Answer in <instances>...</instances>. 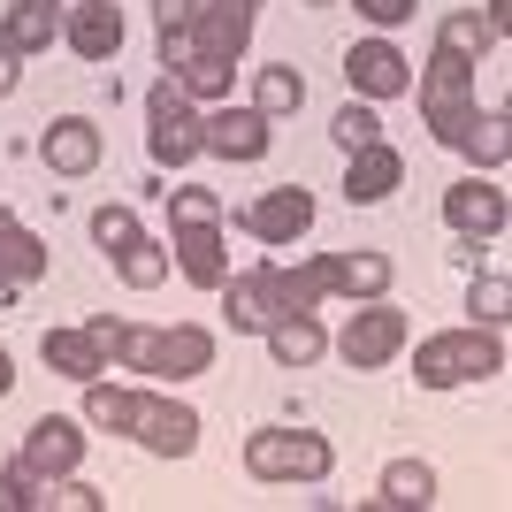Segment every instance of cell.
Returning <instances> with one entry per match:
<instances>
[{"mask_svg":"<svg viewBox=\"0 0 512 512\" xmlns=\"http://www.w3.org/2000/svg\"><path fill=\"white\" fill-rule=\"evenodd\" d=\"M421 115H428V130H436L444 146L467 138V123L482 115V107H474V54H459V46H436V54H428V69H421Z\"/></svg>","mask_w":512,"mask_h":512,"instance_id":"4","label":"cell"},{"mask_svg":"<svg viewBox=\"0 0 512 512\" xmlns=\"http://www.w3.org/2000/svg\"><path fill=\"white\" fill-rule=\"evenodd\" d=\"M107 260H115V276H123L130 291H153V283L169 276V253H161L153 237H138V245H123V253H107Z\"/></svg>","mask_w":512,"mask_h":512,"instance_id":"25","label":"cell"},{"mask_svg":"<svg viewBox=\"0 0 512 512\" xmlns=\"http://www.w3.org/2000/svg\"><path fill=\"white\" fill-rule=\"evenodd\" d=\"M314 8H329V0H314Z\"/></svg>","mask_w":512,"mask_h":512,"instance_id":"40","label":"cell"},{"mask_svg":"<svg viewBox=\"0 0 512 512\" xmlns=\"http://www.w3.org/2000/svg\"><path fill=\"white\" fill-rule=\"evenodd\" d=\"M306 100V77L299 69H260V92H253V107L276 123V115H291V107Z\"/></svg>","mask_w":512,"mask_h":512,"instance_id":"26","label":"cell"},{"mask_svg":"<svg viewBox=\"0 0 512 512\" xmlns=\"http://www.w3.org/2000/svg\"><path fill=\"white\" fill-rule=\"evenodd\" d=\"M352 8H360L367 23H383V31H390V23H406V16H421V0H352Z\"/></svg>","mask_w":512,"mask_h":512,"instance_id":"35","label":"cell"},{"mask_svg":"<svg viewBox=\"0 0 512 512\" xmlns=\"http://www.w3.org/2000/svg\"><path fill=\"white\" fill-rule=\"evenodd\" d=\"M39 490H46V482H31L23 467H8V474H0V512H23V505H39Z\"/></svg>","mask_w":512,"mask_h":512,"instance_id":"33","label":"cell"},{"mask_svg":"<svg viewBox=\"0 0 512 512\" xmlns=\"http://www.w3.org/2000/svg\"><path fill=\"white\" fill-rule=\"evenodd\" d=\"M436 46H459V54H482V46H497V31H490L482 16H444Z\"/></svg>","mask_w":512,"mask_h":512,"instance_id":"30","label":"cell"},{"mask_svg":"<svg viewBox=\"0 0 512 512\" xmlns=\"http://www.w3.org/2000/svg\"><path fill=\"white\" fill-rule=\"evenodd\" d=\"M467 306L482 314V329H497V321L512 314V283H505V276H482V283L467 291Z\"/></svg>","mask_w":512,"mask_h":512,"instance_id":"31","label":"cell"},{"mask_svg":"<svg viewBox=\"0 0 512 512\" xmlns=\"http://www.w3.org/2000/svg\"><path fill=\"white\" fill-rule=\"evenodd\" d=\"M8 383H16V360H8V352H0V398H8Z\"/></svg>","mask_w":512,"mask_h":512,"instance_id":"38","label":"cell"},{"mask_svg":"<svg viewBox=\"0 0 512 512\" xmlns=\"http://www.w3.org/2000/svg\"><path fill=\"white\" fill-rule=\"evenodd\" d=\"M46 276V245L31 230H23L16 214L0 207V314H8V306H16V291L23 283H39Z\"/></svg>","mask_w":512,"mask_h":512,"instance_id":"14","label":"cell"},{"mask_svg":"<svg viewBox=\"0 0 512 512\" xmlns=\"http://www.w3.org/2000/svg\"><path fill=\"white\" fill-rule=\"evenodd\" d=\"M268 352H276V367H314L321 352H329V337H321L314 314H283L276 329H268Z\"/></svg>","mask_w":512,"mask_h":512,"instance_id":"23","label":"cell"},{"mask_svg":"<svg viewBox=\"0 0 512 512\" xmlns=\"http://www.w3.org/2000/svg\"><path fill=\"white\" fill-rule=\"evenodd\" d=\"M237 230L260 237V245H299L306 230H314V199L299 192V184H276V192H260L237 207Z\"/></svg>","mask_w":512,"mask_h":512,"instance_id":"7","label":"cell"},{"mask_svg":"<svg viewBox=\"0 0 512 512\" xmlns=\"http://www.w3.org/2000/svg\"><path fill=\"white\" fill-rule=\"evenodd\" d=\"M77 459H85V428L62 421V413H46V421H31L16 467L31 474V482H62V474H77Z\"/></svg>","mask_w":512,"mask_h":512,"instance_id":"9","label":"cell"},{"mask_svg":"<svg viewBox=\"0 0 512 512\" xmlns=\"http://www.w3.org/2000/svg\"><path fill=\"white\" fill-rule=\"evenodd\" d=\"M398 176H406V161H398V153L375 138V146L352 153V169H344V199H352V207H367V199H390V192H398Z\"/></svg>","mask_w":512,"mask_h":512,"instance_id":"19","label":"cell"},{"mask_svg":"<svg viewBox=\"0 0 512 512\" xmlns=\"http://www.w3.org/2000/svg\"><path fill=\"white\" fill-rule=\"evenodd\" d=\"M107 352H123L130 375H176V383L214 367V337L207 329H130V321H115Z\"/></svg>","mask_w":512,"mask_h":512,"instance_id":"3","label":"cell"},{"mask_svg":"<svg viewBox=\"0 0 512 512\" xmlns=\"http://www.w3.org/2000/svg\"><path fill=\"white\" fill-rule=\"evenodd\" d=\"M222 314H230V329H253V337H268V329L283 321L276 268H253V276H222Z\"/></svg>","mask_w":512,"mask_h":512,"instance_id":"12","label":"cell"},{"mask_svg":"<svg viewBox=\"0 0 512 512\" xmlns=\"http://www.w3.org/2000/svg\"><path fill=\"white\" fill-rule=\"evenodd\" d=\"M237 8H260V0H237Z\"/></svg>","mask_w":512,"mask_h":512,"instance_id":"39","label":"cell"},{"mask_svg":"<svg viewBox=\"0 0 512 512\" xmlns=\"http://www.w3.org/2000/svg\"><path fill=\"white\" fill-rule=\"evenodd\" d=\"M344 77H352V92H360V100H398V92L413 85V62H406L390 39H360L352 54H344Z\"/></svg>","mask_w":512,"mask_h":512,"instance_id":"10","label":"cell"},{"mask_svg":"<svg viewBox=\"0 0 512 512\" xmlns=\"http://www.w3.org/2000/svg\"><path fill=\"white\" fill-rule=\"evenodd\" d=\"M329 268H337V291H352V299H383L390 291V260L383 253H329Z\"/></svg>","mask_w":512,"mask_h":512,"instance_id":"24","label":"cell"},{"mask_svg":"<svg viewBox=\"0 0 512 512\" xmlns=\"http://www.w3.org/2000/svg\"><path fill=\"white\" fill-rule=\"evenodd\" d=\"M62 39H69V54H85V62H115V54H123V8H115V0H85V8H69Z\"/></svg>","mask_w":512,"mask_h":512,"instance_id":"13","label":"cell"},{"mask_svg":"<svg viewBox=\"0 0 512 512\" xmlns=\"http://www.w3.org/2000/svg\"><path fill=\"white\" fill-rule=\"evenodd\" d=\"M54 31H62L54 0H8V16H0V46L8 54H39V46H54Z\"/></svg>","mask_w":512,"mask_h":512,"instance_id":"21","label":"cell"},{"mask_svg":"<svg viewBox=\"0 0 512 512\" xmlns=\"http://www.w3.org/2000/svg\"><path fill=\"white\" fill-rule=\"evenodd\" d=\"M199 153H222V161H260V153H268V115H260V107H222V115H199Z\"/></svg>","mask_w":512,"mask_h":512,"instance_id":"11","label":"cell"},{"mask_svg":"<svg viewBox=\"0 0 512 512\" xmlns=\"http://www.w3.org/2000/svg\"><path fill=\"white\" fill-rule=\"evenodd\" d=\"M482 23H490L497 39H505V31H512V0H490V16H482Z\"/></svg>","mask_w":512,"mask_h":512,"instance_id":"36","label":"cell"},{"mask_svg":"<svg viewBox=\"0 0 512 512\" xmlns=\"http://www.w3.org/2000/svg\"><path fill=\"white\" fill-rule=\"evenodd\" d=\"M337 352H344L352 367H383V360H398V352H406V314H398L390 299H367L360 314L344 321Z\"/></svg>","mask_w":512,"mask_h":512,"instance_id":"8","label":"cell"},{"mask_svg":"<svg viewBox=\"0 0 512 512\" xmlns=\"http://www.w3.org/2000/svg\"><path fill=\"white\" fill-rule=\"evenodd\" d=\"M85 421L92 428H115V436H138L153 459H184V451L199 444V413L192 406L153 398V390H115L107 375H100V383H85Z\"/></svg>","mask_w":512,"mask_h":512,"instance_id":"1","label":"cell"},{"mask_svg":"<svg viewBox=\"0 0 512 512\" xmlns=\"http://www.w3.org/2000/svg\"><path fill=\"white\" fill-rule=\"evenodd\" d=\"M46 367L69 375V383H100L107 375V344L92 329H46Z\"/></svg>","mask_w":512,"mask_h":512,"instance_id":"18","label":"cell"},{"mask_svg":"<svg viewBox=\"0 0 512 512\" xmlns=\"http://www.w3.org/2000/svg\"><path fill=\"white\" fill-rule=\"evenodd\" d=\"M192 8H199V0H153V31H161V46H176L184 31H192Z\"/></svg>","mask_w":512,"mask_h":512,"instance_id":"32","label":"cell"},{"mask_svg":"<svg viewBox=\"0 0 512 512\" xmlns=\"http://www.w3.org/2000/svg\"><path fill=\"white\" fill-rule=\"evenodd\" d=\"M505 214H512L505 192L482 184V176H467V184H451V192H444V222L459 237H497V230H505Z\"/></svg>","mask_w":512,"mask_h":512,"instance_id":"15","label":"cell"},{"mask_svg":"<svg viewBox=\"0 0 512 512\" xmlns=\"http://www.w3.org/2000/svg\"><path fill=\"white\" fill-rule=\"evenodd\" d=\"M245 474L253 482H321L329 474V436H314V428H260V436H245Z\"/></svg>","mask_w":512,"mask_h":512,"instance_id":"5","label":"cell"},{"mask_svg":"<svg viewBox=\"0 0 512 512\" xmlns=\"http://www.w3.org/2000/svg\"><path fill=\"white\" fill-rule=\"evenodd\" d=\"M176 268L199 283V291H222V276H230V253H222V230L214 222H176Z\"/></svg>","mask_w":512,"mask_h":512,"instance_id":"17","label":"cell"},{"mask_svg":"<svg viewBox=\"0 0 512 512\" xmlns=\"http://www.w3.org/2000/svg\"><path fill=\"white\" fill-rule=\"evenodd\" d=\"M329 130H337V146H344V153H360V146H375V138H383V123H375V107H367V100L337 107V123H329Z\"/></svg>","mask_w":512,"mask_h":512,"instance_id":"29","label":"cell"},{"mask_svg":"<svg viewBox=\"0 0 512 512\" xmlns=\"http://www.w3.org/2000/svg\"><path fill=\"white\" fill-rule=\"evenodd\" d=\"M39 161H46L54 176H92V169H100V130H92L85 115H62V123H46Z\"/></svg>","mask_w":512,"mask_h":512,"instance_id":"16","label":"cell"},{"mask_svg":"<svg viewBox=\"0 0 512 512\" xmlns=\"http://www.w3.org/2000/svg\"><path fill=\"white\" fill-rule=\"evenodd\" d=\"M169 207H176V222H214V214H222V199L192 184V192H169Z\"/></svg>","mask_w":512,"mask_h":512,"instance_id":"34","label":"cell"},{"mask_svg":"<svg viewBox=\"0 0 512 512\" xmlns=\"http://www.w3.org/2000/svg\"><path fill=\"white\" fill-rule=\"evenodd\" d=\"M413 375H421V390H459V383H490V375H505V344H497V329H451V337H428L421 352H413Z\"/></svg>","mask_w":512,"mask_h":512,"instance_id":"2","label":"cell"},{"mask_svg":"<svg viewBox=\"0 0 512 512\" xmlns=\"http://www.w3.org/2000/svg\"><path fill=\"white\" fill-rule=\"evenodd\" d=\"M146 123H153V161L161 169H184V161H199V107H192V92L176 85V77H161L153 85V100H146Z\"/></svg>","mask_w":512,"mask_h":512,"instance_id":"6","label":"cell"},{"mask_svg":"<svg viewBox=\"0 0 512 512\" xmlns=\"http://www.w3.org/2000/svg\"><path fill=\"white\" fill-rule=\"evenodd\" d=\"M0 92H16V54L0 46Z\"/></svg>","mask_w":512,"mask_h":512,"instance_id":"37","label":"cell"},{"mask_svg":"<svg viewBox=\"0 0 512 512\" xmlns=\"http://www.w3.org/2000/svg\"><path fill=\"white\" fill-rule=\"evenodd\" d=\"M138 237H146V230H138V214H130V207H100V214H92V245H100V253H123V245H138Z\"/></svg>","mask_w":512,"mask_h":512,"instance_id":"28","label":"cell"},{"mask_svg":"<svg viewBox=\"0 0 512 512\" xmlns=\"http://www.w3.org/2000/svg\"><path fill=\"white\" fill-rule=\"evenodd\" d=\"M375 505H390V512H428V505H436V467H428V459H390L383 482H375Z\"/></svg>","mask_w":512,"mask_h":512,"instance_id":"20","label":"cell"},{"mask_svg":"<svg viewBox=\"0 0 512 512\" xmlns=\"http://www.w3.org/2000/svg\"><path fill=\"white\" fill-rule=\"evenodd\" d=\"M505 107H490V115H474L467 123V138H459V153H474V161H482V169H497V161H505Z\"/></svg>","mask_w":512,"mask_h":512,"instance_id":"27","label":"cell"},{"mask_svg":"<svg viewBox=\"0 0 512 512\" xmlns=\"http://www.w3.org/2000/svg\"><path fill=\"white\" fill-rule=\"evenodd\" d=\"M329 291H337V268H329V253L299 260V268H276V299H283V314H314Z\"/></svg>","mask_w":512,"mask_h":512,"instance_id":"22","label":"cell"}]
</instances>
